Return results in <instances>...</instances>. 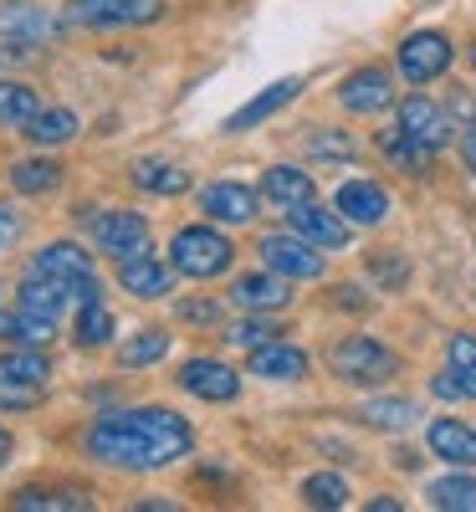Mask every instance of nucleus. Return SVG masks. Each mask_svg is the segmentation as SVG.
<instances>
[{"label":"nucleus","mask_w":476,"mask_h":512,"mask_svg":"<svg viewBox=\"0 0 476 512\" xmlns=\"http://www.w3.org/2000/svg\"><path fill=\"white\" fill-rule=\"evenodd\" d=\"M395 103H400L395 72L379 67V62H364V67H354L349 77L338 82V108L354 113V118H379V113H389Z\"/></svg>","instance_id":"nucleus-8"},{"label":"nucleus","mask_w":476,"mask_h":512,"mask_svg":"<svg viewBox=\"0 0 476 512\" xmlns=\"http://www.w3.org/2000/svg\"><path fill=\"white\" fill-rule=\"evenodd\" d=\"M11 461V431H0V466Z\"/></svg>","instance_id":"nucleus-46"},{"label":"nucleus","mask_w":476,"mask_h":512,"mask_svg":"<svg viewBox=\"0 0 476 512\" xmlns=\"http://www.w3.org/2000/svg\"><path fill=\"white\" fill-rule=\"evenodd\" d=\"M11 507H21V512H31V507H41V512H88L93 497H88V492H77V487H57V492L26 487V492L11 497Z\"/></svg>","instance_id":"nucleus-33"},{"label":"nucleus","mask_w":476,"mask_h":512,"mask_svg":"<svg viewBox=\"0 0 476 512\" xmlns=\"http://www.w3.org/2000/svg\"><path fill=\"white\" fill-rule=\"evenodd\" d=\"M308 154L328 159V164H354L359 159V139L343 134V128H313V134H308Z\"/></svg>","instance_id":"nucleus-36"},{"label":"nucleus","mask_w":476,"mask_h":512,"mask_svg":"<svg viewBox=\"0 0 476 512\" xmlns=\"http://www.w3.org/2000/svg\"><path fill=\"white\" fill-rule=\"evenodd\" d=\"M277 333H282V328H277L272 318H262V313H246L241 323H231V333H226V338H231L236 349H246V354H251V349H262V344H272Z\"/></svg>","instance_id":"nucleus-37"},{"label":"nucleus","mask_w":476,"mask_h":512,"mask_svg":"<svg viewBox=\"0 0 476 512\" xmlns=\"http://www.w3.org/2000/svg\"><path fill=\"white\" fill-rule=\"evenodd\" d=\"M0 36L11 41V52L21 57L26 47H41V41H57L62 36V21L36 6V0H0Z\"/></svg>","instance_id":"nucleus-10"},{"label":"nucleus","mask_w":476,"mask_h":512,"mask_svg":"<svg viewBox=\"0 0 476 512\" xmlns=\"http://www.w3.org/2000/svg\"><path fill=\"white\" fill-rule=\"evenodd\" d=\"M328 369H333V379H343V384L379 390V384H389L405 364H400V354L389 349V344H379V338L349 333V338H338V344L328 349Z\"/></svg>","instance_id":"nucleus-3"},{"label":"nucleus","mask_w":476,"mask_h":512,"mask_svg":"<svg viewBox=\"0 0 476 512\" xmlns=\"http://www.w3.org/2000/svg\"><path fill=\"white\" fill-rule=\"evenodd\" d=\"M26 236V221H21V210H11V205H0V256H6L16 241Z\"/></svg>","instance_id":"nucleus-42"},{"label":"nucleus","mask_w":476,"mask_h":512,"mask_svg":"<svg viewBox=\"0 0 476 512\" xmlns=\"http://www.w3.org/2000/svg\"><path fill=\"white\" fill-rule=\"evenodd\" d=\"M369 431H384V436H400V431H415L420 425V405L405 400V395H374L354 410Z\"/></svg>","instance_id":"nucleus-21"},{"label":"nucleus","mask_w":476,"mask_h":512,"mask_svg":"<svg viewBox=\"0 0 476 512\" xmlns=\"http://www.w3.org/2000/svg\"><path fill=\"white\" fill-rule=\"evenodd\" d=\"M430 395H436V400H446V405H461V400H476V390H471V384L446 364L441 374H430Z\"/></svg>","instance_id":"nucleus-40"},{"label":"nucleus","mask_w":476,"mask_h":512,"mask_svg":"<svg viewBox=\"0 0 476 512\" xmlns=\"http://www.w3.org/2000/svg\"><path fill=\"white\" fill-rule=\"evenodd\" d=\"M180 390L205 400V405H231L241 395V374L231 364H221V359H190L180 369Z\"/></svg>","instance_id":"nucleus-15"},{"label":"nucleus","mask_w":476,"mask_h":512,"mask_svg":"<svg viewBox=\"0 0 476 512\" xmlns=\"http://www.w3.org/2000/svg\"><path fill=\"white\" fill-rule=\"evenodd\" d=\"M231 303H236L241 313H282V308L292 303V282H287L282 272H272V267L241 272V277L231 282Z\"/></svg>","instance_id":"nucleus-16"},{"label":"nucleus","mask_w":476,"mask_h":512,"mask_svg":"<svg viewBox=\"0 0 476 512\" xmlns=\"http://www.w3.org/2000/svg\"><path fill=\"white\" fill-rule=\"evenodd\" d=\"M297 497L308 507H318V512H338V507H349L354 492H349V482H343L338 472H313V477H302Z\"/></svg>","instance_id":"nucleus-30"},{"label":"nucleus","mask_w":476,"mask_h":512,"mask_svg":"<svg viewBox=\"0 0 476 512\" xmlns=\"http://www.w3.org/2000/svg\"><path fill=\"white\" fill-rule=\"evenodd\" d=\"M471 72H476V41H471Z\"/></svg>","instance_id":"nucleus-47"},{"label":"nucleus","mask_w":476,"mask_h":512,"mask_svg":"<svg viewBox=\"0 0 476 512\" xmlns=\"http://www.w3.org/2000/svg\"><path fill=\"white\" fill-rule=\"evenodd\" d=\"M16 303L57 323V318L67 313V303H72V292H67L62 282H52V277H36V272H26V277H21V287H16Z\"/></svg>","instance_id":"nucleus-25"},{"label":"nucleus","mask_w":476,"mask_h":512,"mask_svg":"<svg viewBox=\"0 0 476 512\" xmlns=\"http://www.w3.org/2000/svg\"><path fill=\"white\" fill-rule=\"evenodd\" d=\"M0 379L41 384V390H47V379H52V359H47V349H11V354H0Z\"/></svg>","instance_id":"nucleus-32"},{"label":"nucleus","mask_w":476,"mask_h":512,"mask_svg":"<svg viewBox=\"0 0 476 512\" xmlns=\"http://www.w3.org/2000/svg\"><path fill=\"white\" fill-rule=\"evenodd\" d=\"M180 313L195 318V323H215V318H221V303H210V297H205V303H185Z\"/></svg>","instance_id":"nucleus-43"},{"label":"nucleus","mask_w":476,"mask_h":512,"mask_svg":"<svg viewBox=\"0 0 476 512\" xmlns=\"http://www.w3.org/2000/svg\"><path fill=\"white\" fill-rule=\"evenodd\" d=\"M287 216V226L297 231V236H308L313 246H323V251H343L354 241V226L338 216V210H328V205H318V200H308V205H292V210H282Z\"/></svg>","instance_id":"nucleus-13"},{"label":"nucleus","mask_w":476,"mask_h":512,"mask_svg":"<svg viewBox=\"0 0 476 512\" xmlns=\"http://www.w3.org/2000/svg\"><path fill=\"white\" fill-rule=\"evenodd\" d=\"M446 364L476 390V333H451L446 338Z\"/></svg>","instance_id":"nucleus-39"},{"label":"nucleus","mask_w":476,"mask_h":512,"mask_svg":"<svg viewBox=\"0 0 476 512\" xmlns=\"http://www.w3.org/2000/svg\"><path fill=\"white\" fill-rule=\"evenodd\" d=\"M425 446L446 466H476V425H466L461 415H436L425 425Z\"/></svg>","instance_id":"nucleus-18"},{"label":"nucleus","mask_w":476,"mask_h":512,"mask_svg":"<svg viewBox=\"0 0 476 512\" xmlns=\"http://www.w3.org/2000/svg\"><path fill=\"white\" fill-rule=\"evenodd\" d=\"M333 210L349 226H384L389 221V190L379 180H343L333 190Z\"/></svg>","instance_id":"nucleus-17"},{"label":"nucleus","mask_w":476,"mask_h":512,"mask_svg":"<svg viewBox=\"0 0 476 512\" xmlns=\"http://www.w3.org/2000/svg\"><path fill=\"white\" fill-rule=\"evenodd\" d=\"M379 154H384L389 164H395L400 175H425V169H430V159H436L430 149H420L415 139H405V134H400V123L389 128V134H379Z\"/></svg>","instance_id":"nucleus-29"},{"label":"nucleus","mask_w":476,"mask_h":512,"mask_svg":"<svg viewBox=\"0 0 476 512\" xmlns=\"http://www.w3.org/2000/svg\"><path fill=\"white\" fill-rule=\"evenodd\" d=\"M26 272L62 282V287L72 292V303H98V297H103V282H98V272H93V251H82L77 241L41 246L31 262H26Z\"/></svg>","instance_id":"nucleus-4"},{"label":"nucleus","mask_w":476,"mask_h":512,"mask_svg":"<svg viewBox=\"0 0 476 512\" xmlns=\"http://www.w3.org/2000/svg\"><path fill=\"white\" fill-rule=\"evenodd\" d=\"M256 251H262V267L282 272L287 282H318L328 272L323 246H313L308 236H297L292 226L287 231H267L262 241H256Z\"/></svg>","instance_id":"nucleus-6"},{"label":"nucleus","mask_w":476,"mask_h":512,"mask_svg":"<svg viewBox=\"0 0 476 512\" xmlns=\"http://www.w3.org/2000/svg\"><path fill=\"white\" fill-rule=\"evenodd\" d=\"M461 164H466L471 175H476V118L466 123V134H461Z\"/></svg>","instance_id":"nucleus-44"},{"label":"nucleus","mask_w":476,"mask_h":512,"mask_svg":"<svg viewBox=\"0 0 476 512\" xmlns=\"http://www.w3.org/2000/svg\"><path fill=\"white\" fill-rule=\"evenodd\" d=\"M451 62H456V41L446 31H436V26L410 31L395 47V67H400V77L410 82V88H430L436 77L451 72Z\"/></svg>","instance_id":"nucleus-5"},{"label":"nucleus","mask_w":476,"mask_h":512,"mask_svg":"<svg viewBox=\"0 0 476 512\" xmlns=\"http://www.w3.org/2000/svg\"><path fill=\"white\" fill-rule=\"evenodd\" d=\"M93 246L113 262H139V256H154V226L139 216V210H98L93 216Z\"/></svg>","instance_id":"nucleus-7"},{"label":"nucleus","mask_w":476,"mask_h":512,"mask_svg":"<svg viewBox=\"0 0 476 512\" xmlns=\"http://www.w3.org/2000/svg\"><path fill=\"white\" fill-rule=\"evenodd\" d=\"M159 0H72L67 21L88 31H118V26H149L159 21Z\"/></svg>","instance_id":"nucleus-11"},{"label":"nucleus","mask_w":476,"mask_h":512,"mask_svg":"<svg viewBox=\"0 0 476 512\" xmlns=\"http://www.w3.org/2000/svg\"><path fill=\"white\" fill-rule=\"evenodd\" d=\"M164 354H169V333L164 328H139L118 349V369H149V364H164Z\"/></svg>","instance_id":"nucleus-31"},{"label":"nucleus","mask_w":476,"mask_h":512,"mask_svg":"<svg viewBox=\"0 0 476 512\" xmlns=\"http://www.w3.org/2000/svg\"><path fill=\"white\" fill-rule=\"evenodd\" d=\"M425 497H430V507H441V512H476V477H471V466H451V477L430 482Z\"/></svg>","instance_id":"nucleus-26"},{"label":"nucleus","mask_w":476,"mask_h":512,"mask_svg":"<svg viewBox=\"0 0 476 512\" xmlns=\"http://www.w3.org/2000/svg\"><path fill=\"white\" fill-rule=\"evenodd\" d=\"M395 123H400L405 139H415V144L430 149V154H441V149L451 144V128H456L451 108H441L436 98H425V93L400 98V103H395Z\"/></svg>","instance_id":"nucleus-9"},{"label":"nucleus","mask_w":476,"mask_h":512,"mask_svg":"<svg viewBox=\"0 0 476 512\" xmlns=\"http://www.w3.org/2000/svg\"><path fill=\"white\" fill-rule=\"evenodd\" d=\"M77 349H108L113 344V313L108 303L98 297V303H77Z\"/></svg>","instance_id":"nucleus-34"},{"label":"nucleus","mask_w":476,"mask_h":512,"mask_svg":"<svg viewBox=\"0 0 476 512\" xmlns=\"http://www.w3.org/2000/svg\"><path fill=\"white\" fill-rule=\"evenodd\" d=\"M369 512H405V502H395V497H369Z\"/></svg>","instance_id":"nucleus-45"},{"label":"nucleus","mask_w":476,"mask_h":512,"mask_svg":"<svg viewBox=\"0 0 476 512\" xmlns=\"http://www.w3.org/2000/svg\"><path fill=\"white\" fill-rule=\"evenodd\" d=\"M246 369H251L256 379H272V384H297V379H308L313 359L302 354L297 344H287V338H272V344H262V349L246 354Z\"/></svg>","instance_id":"nucleus-19"},{"label":"nucleus","mask_w":476,"mask_h":512,"mask_svg":"<svg viewBox=\"0 0 476 512\" xmlns=\"http://www.w3.org/2000/svg\"><path fill=\"white\" fill-rule=\"evenodd\" d=\"M11 185L21 195H52L62 185V164L47 159V154H36V159H16L11 164Z\"/></svg>","instance_id":"nucleus-28"},{"label":"nucleus","mask_w":476,"mask_h":512,"mask_svg":"<svg viewBox=\"0 0 476 512\" xmlns=\"http://www.w3.org/2000/svg\"><path fill=\"white\" fill-rule=\"evenodd\" d=\"M128 180H134L144 195H185L190 190V175L180 164H169V159H134V169H128Z\"/></svg>","instance_id":"nucleus-24"},{"label":"nucleus","mask_w":476,"mask_h":512,"mask_svg":"<svg viewBox=\"0 0 476 512\" xmlns=\"http://www.w3.org/2000/svg\"><path fill=\"white\" fill-rule=\"evenodd\" d=\"M41 384H16V379H0V410H31L41 405Z\"/></svg>","instance_id":"nucleus-41"},{"label":"nucleus","mask_w":476,"mask_h":512,"mask_svg":"<svg viewBox=\"0 0 476 512\" xmlns=\"http://www.w3.org/2000/svg\"><path fill=\"white\" fill-rule=\"evenodd\" d=\"M41 113V98L26 82H0V128H26Z\"/></svg>","instance_id":"nucleus-35"},{"label":"nucleus","mask_w":476,"mask_h":512,"mask_svg":"<svg viewBox=\"0 0 476 512\" xmlns=\"http://www.w3.org/2000/svg\"><path fill=\"white\" fill-rule=\"evenodd\" d=\"M256 190H262V200H267V205H277V210H292V205L318 200L313 175H308V169H297V164H272Z\"/></svg>","instance_id":"nucleus-20"},{"label":"nucleus","mask_w":476,"mask_h":512,"mask_svg":"<svg viewBox=\"0 0 476 512\" xmlns=\"http://www.w3.org/2000/svg\"><path fill=\"white\" fill-rule=\"evenodd\" d=\"M169 262H175L180 277H195V282L226 277L236 267V241L215 221H195V226L175 231V241H169Z\"/></svg>","instance_id":"nucleus-2"},{"label":"nucleus","mask_w":476,"mask_h":512,"mask_svg":"<svg viewBox=\"0 0 476 512\" xmlns=\"http://www.w3.org/2000/svg\"><path fill=\"white\" fill-rule=\"evenodd\" d=\"M302 88H308V77H282V82H272V88H262L251 103H241V108L221 123V134H251L256 123H267V118H277L287 103H297Z\"/></svg>","instance_id":"nucleus-14"},{"label":"nucleus","mask_w":476,"mask_h":512,"mask_svg":"<svg viewBox=\"0 0 476 512\" xmlns=\"http://www.w3.org/2000/svg\"><path fill=\"white\" fill-rule=\"evenodd\" d=\"M195 200L205 210V221H215V226H251L262 216V190H251L241 180H210Z\"/></svg>","instance_id":"nucleus-12"},{"label":"nucleus","mask_w":476,"mask_h":512,"mask_svg":"<svg viewBox=\"0 0 476 512\" xmlns=\"http://www.w3.org/2000/svg\"><path fill=\"white\" fill-rule=\"evenodd\" d=\"M369 277H374L384 292H400V287L410 282V262H405L400 251H374V256H369Z\"/></svg>","instance_id":"nucleus-38"},{"label":"nucleus","mask_w":476,"mask_h":512,"mask_svg":"<svg viewBox=\"0 0 476 512\" xmlns=\"http://www.w3.org/2000/svg\"><path fill=\"white\" fill-rule=\"evenodd\" d=\"M175 262H159V256H139V262H118V287L134 297H164L175 292Z\"/></svg>","instance_id":"nucleus-22"},{"label":"nucleus","mask_w":476,"mask_h":512,"mask_svg":"<svg viewBox=\"0 0 476 512\" xmlns=\"http://www.w3.org/2000/svg\"><path fill=\"white\" fill-rule=\"evenodd\" d=\"M52 333H57L52 318H41V313H31L21 303L11 313H0V344H11V349H47Z\"/></svg>","instance_id":"nucleus-23"},{"label":"nucleus","mask_w":476,"mask_h":512,"mask_svg":"<svg viewBox=\"0 0 476 512\" xmlns=\"http://www.w3.org/2000/svg\"><path fill=\"white\" fill-rule=\"evenodd\" d=\"M195 451L190 420L164 410V405H134V410H108L88 431V456L118 472H164L169 461Z\"/></svg>","instance_id":"nucleus-1"},{"label":"nucleus","mask_w":476,"mask_h":512,"mask_svg":"<svg viewBox=\"0 0 476 512\" xmlns=\"http://www.w3.org/2000/svg\"><path fill=\"white\" fill-rule=\"evenodd\" d=\"M77 128H82V123H77L72 108H41V113L21 128V134H26L36 149H57V144H67V139L77 134Z\"/></svg>","instance_id":"nucleus-27"}]
</instances>
